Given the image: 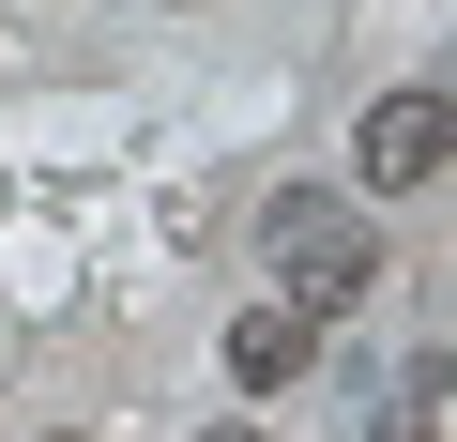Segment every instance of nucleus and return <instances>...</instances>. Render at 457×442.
Wrapping results in <instances>:
<instances>
[{
  "instance_id": "obj_4",
  "label": "nucleus",
  "mask_w": 457,
  "mask_h": 442,
  "mask_svg": "<svg viewBox=\"0 0 457 442\" xmlns=\"http://www.w3.org/2000/svg\"><path fill=\"white\" fill-rule=\"evenodd\" d=\"M427 427H442V351H427V366H411V396H396V412H381V427H366V442H427Z\"/></svg>"
},
{
  "instance_id": "obj_2",
  "label": "nucleus",
  "mask_w": 457,
  "mask_h": 442,
  "mask_svg": "<svg viewBox=\"0 0 457 442\" xmlns=\"http://www.w3.org/2000/svg\"><path fill=\"white\" fill-rule=\"evenodd\" d=\"M442 138H457V107L411 77V92H381V107L351 122V183H366V198H411V183H442Z\"/></svg>"
},
{
  "instance_id": "obj_3",
  "label": "nucleus",
  "mask_w": 457,
  "mask_h": 442,
  "mask_svg": "<svg viewBox=\"0 0 457 442\" xmlns=\"http://www.w3.org/2000/svg\"><path fill=\"white\" fill-rule=\"evenodd\" d=\"M320 366V321L305 305H245V321H228V381H245V396H290Z\"/></svg>"
},
{
  "instance_id": "obj_6",
  "label": "nucleus",
  "mask_w": 457,
  "mask_h": 442,
  "mask_svg": "<svg viewBox=\"0 0 457 442\" xmlns=\"http://www.w3.org/2000/svg\"><path fill=\"white\" fill-rule=\"evenodd\" d=\"M46 442H77V427H46Z\"/></svg>"
},
{
  "instance_id": "obj_1",
  "label": "nucleus",
  "mask_w": 457,
  "mask_h": 442,
  "mask_svg": "<svg viewBox=\"0 0 457 442\" xmlns=\"http://www.w3.org/2000/svg\"><path fill=\"white\" fill-rule=\"evenodd\" d=\"M260 245L290 260V305H305V321H351V305L381 290V245L351 229L336 198H260Z\"/></svg>"
},
{
  "instance_id": "obj_5",
  "label": "nucleus",
  "mask_w": 457,
  "mask_h": 442,
  "mask_svg": "<svg viewBox=\"0 0 457 442\" xmlns=\"http://www.w3.org/2000/svg\"><path fill=\"white\" fill-rule=\"evenodd\" d=\"M198 442H260V427H198Z\"/></svg>"
}]
</instances>
